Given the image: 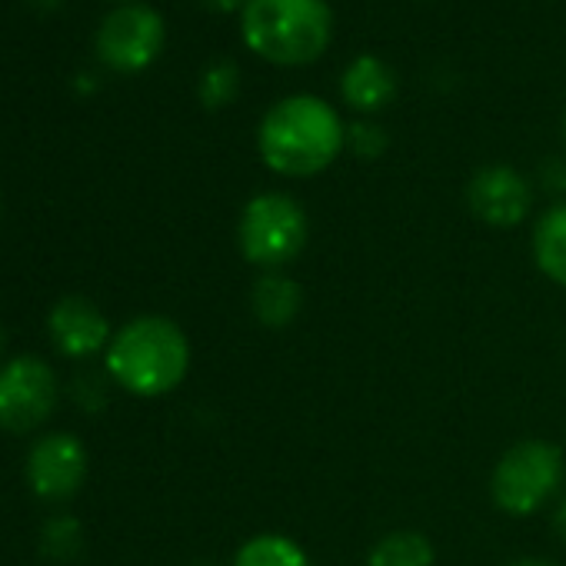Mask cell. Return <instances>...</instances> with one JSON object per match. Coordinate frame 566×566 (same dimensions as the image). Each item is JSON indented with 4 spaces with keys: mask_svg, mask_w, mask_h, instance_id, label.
I'll return each instance as SVG.
<instances>
[{
    "mask_svg": "<svg viewBox=\"0 0 566 566\" xmlns=\"http://www.w3.org/2000/svg\"><path fill=\"white\" fill-rule=\"evenodd\" d=\"M433 559L437 549L420 530H390L367 553V566H433Z\"/></svg>",
    "mask_w": 566,
    "mask_h": 566,
    "instance_id": "cell-15",
    "label": "cell"
},
{
    "mask_svg": "<svg viewBox=\"0 0 566 566\" xmlns=\"http://www.w3.org/2000/svg\"><path fill=\"white\" fill-rule=\"evenodd\" d=\"M566 476L563 450L549 440L513 443L490 473V496L506 516H533L546 506Z\"/></svg>",
    "mask_w": 566,
    "mask_h": 566,
    "instance_id": "cell-5",
    "label": "cell"
},
{
    "mask_svg": "<svg viewBox=\"0 0 566 566\" xmlns=\"http://www.w3.org/2000/svg\"><path fill=\"white\" fill-rule=\"evenodd\" d=\"M553 526H556L559 539L566 543V496H563V503H559V506H556V513H553Z\"/></svg>",
    "mask_w": 566,
    "mask_h": 566,
    "instance_id": "cell-19",
    "label": "cell"
},
{
    "mask_svg": "<svg viewBox=\"0 0 566 566\" xmlns=\"http://www.w3.org/2000/svg\"><path fill=\"white\" fill-rule=\"evenodd\" d=\"M160 48H164V21L157 11H150L144 4L117 8L114 14L104 18V24L97 31L101 61L124 74H137L147 64H154Z\"/></svg>",
    "mask_w": 566,
    "mask_h": 566,
    "instance_id": "cell-7",
    "label": "cell"
},
{
    "mask_svg": "<svg viewBox=\"0 0 566 566\" xmlns=\"http://www.w3.org/2000/svg\"><path fill=\"white\" fill-rule=\"evenodd\" d=\"M190 370V340L170 317H134L107 347V374L134 397H164Z\"/></svg>",
    "mask_w": 566,
    "mask_h": 566,
    "instance_id": "cell-2",
    "label": "cell"
},
{
    "mask_svg": "<svg viewBox=\"0 0 566 566\" xmlns=\"http://www.w3.org/2000/svg\"><path fill=\"white\" fill-rule=\"evenodd\" d=\"M51 340L67 357H94L111 347V324L87 297H64L51 311Z\"/></svg>",
    "mask_w": 566,
    "mask_h": 566,
    "instance_id": "cell-10",
    "label": "cell"
},
{
    "mask_svg": "<svg viewBox=\"0 0 566 566\" xmlns=\"http://www.w3.org/2000/svg\"><path fill=\"white\" fill-rule=\"evenodd\" d=\"M230 566H311V556L287 533H256L240 543Z\"/></svg>",
    "mask_w": 566,
    "mask_h": 566,
    "instance_id": "cell-14",
    "label": "cell"
},
{
    "mask_svg": "<svg viewBox=\"0 0 566 566\" xmlns=\"http://www.w3.org/2000/svg\"><path fill=\"white\" fill-rule=\"evenodd\" d=\"M311 237L307 210L291 193H256L237 220V247L247 263L266 270L291 266Z\"/></svg>",
    "mask_w": 566,
    "mask_h": 566,
    "instance_id": "cell-4",
    "label": "cell"
},
{
    "mask_svg": "<svg viewBox=\"0 0 566 566\" xmlns=\"http://www.w3.org/2000/svg\"><path fill=\"white\" fill-rule=\"evenodd\" d=\"M340 91H344V101L360 111V114H374L380 107H387L397 94V77L394 71L380 61V57H357L347 71H344V81H340Z\"/></svg>",
    "mask_w": 566,
    "mask_h": 566,
    "instance_id": "cell-12",
    "label": "cell"
},
{
    "mask_svg": "<svg viewBox=\"0 0 566 566\" xmlns=\"http://www.w3.org/2000/svg\"><path fill=\"white\" fill-rule=\"evenodd\" d=\"M28 476L38 496L67 500L81 490L87 476V450L71 433H51L38 440L28 460Z\"/></svg>",
    "mask_w": 566,
    "mask_h": 566,
    "instance_id": "cell-9",
    "label": "cell"
},
{
    "mask_svg": "<svg viewBox=\"0 0 566 566\" xmlns=\"http://www.w3.org/2000/svg\"><path fill=\"white\" fill-rule=\"evenodd\" d=\"M533 260L546 280L566 291V203L549 207L533 227Z\"/></svg>",
    "mask_w": 566,
    "mask_h": 566,
    "instance_id": "cell-13",
    "label": "cell"
},
{
    "mask_svg": "<svg viewBox=\"0 0 566 566\" xmlns=\"http://www.w3.org/2000/svg\"><path fill=\"white\" fill-rule=\"evenodd\" d=\"M57 407V377L38 357H18L0 370V427L38 430Z\"/></svg>",
    "mask_w": 566,
    "mask_h": 566,
    "instance_id": "cell-6",
    "label": "cell"
},
{
    "mask_svg": "<svg viewBox=\"0 0 566 566\" xmlns=\"http://www.w3.org/2000/svg\"><path fill=\"white\" fill-rule=\"evenodd\" d=\"M260 160L280 177H314L347 147V127L331 104L311 94L283 97L266 111L256 134Z\"/></svg>",
    "mask_w": 566,
    "mask_h": 566,
    "instance_id": "cell-1",
    "label": "cell"
},
{
    "mask_svg": "<svg viewBox=\"0 0 566 566\" xmlns=\"http://www.w3.org/2000/svg\"><path fill=\"white\" fill-rule=\"evenodd\" d=\"M240 31L247 48L263 61L297 67L327 51L334 18L324 0H247Z\"/></svg>",
    "mask_w": 566,
    "mask_h": 566,
    "instance_id": "cell-3",
    "label": "cell"
},
{
    "mask_svg": "<svg viewBox=\"0 0 566 566\" xmlns=\"http://www.w3.org/2000/svg\"><path fill=\"white\" fill-rule=\"evenodd\" d=\"M510 566H553V563L549 559H536V556H523V559H516Z\"/></svg>",
    "mask_w": 566,
    "mask_h": 566,
    "instance_id": "cell-20",
    "label": "cell"
},
{
    "mask_svg": "<svg viewBox=\"0 0 566 566\" xmlns=\"http://www.w3.org/2000/svg\"><path fill=\"white\" fill-rule=\"evenodd\" d=\"M203 4H207L210 11H220V14H230V11H237L240 4H247V0H203Z\"/></svg>",
    "mask_w": 566,
    "mask_h": 566,
    "instance_id": "cell-18",
    "label": "cell"
},
{
    "mask_svg": "<svg viewBox=\"0 0 566 566\" xmlns=\"http://www.w3.org/2000/svg\"><path fill=\"white\" fill-rule=\"evenodd\" d=\"M304 307V287L283 270H266L256 276L250 291V311L260 327L266 331H287Z\"/></svg>",
    "mask_w": 566,
    "mask_h": 566,
    "instance_id": "cell-11",
    "label": "cell"
},
{
    "mask_svg": "<svg viewBox=\"0 0 566 566\" xmlns=\"http://www.w3.org/2000/svg\"><path fill=\"white\" fill-rule=\"evenodd\" d=\"M0 350H4V331H0Z\"/></svg>",
    "mask_w": 566,
    "mask_h": 566,
    "instance_id": "cell-21",
    "label": "cell"
},
{
    "mask_svg": "<svg viewBox=\"0 0 566 566\" xmlns=\"http://www.w3.org/2000/svg\"><path fill=\"white\" fill-rule=\"evenodd\" d=\"M467 203H470L476 220L506 230V227H520L530 217L533 187L520 170H513L506 164H490L470 177Z\"/></svg>",
    "mask_w": 566,
    "mask_h": 566,
    "instance_id": "cell-8",
    "label": "cell"
},
{
    "mask_svg": "<svg viewBox=\"0 0 566 566\" xmlns=\"http://www.w3.org/2000/svg\"><path fill=\"white\" fill-rule=\"evenodd\" d=\"M237 91H240V74L233 61H213L200 77V101L210 111L227 107L237 97Z\"/></svg>",
    "mask_w": 566,
    "mask_h": 566,
    "instance_id": "cell-16",
    "label": "cell"
},
{
    "mask_svg": "<svg viewBox=\"0 0 566 566\" xmlns=\"http://www.w3.org/2000/svg\"><path fill=\"white\" fill-rule=\"evenodd\" d=\"M347 144L357 157H380L387 150V134L377 124H354L347 134Z\"/></svg>",
    "mask_w": 566,
    "mask_h": 566,
    "instance_id": "cell-17",
    "label": "cell"
}]
</instances>
